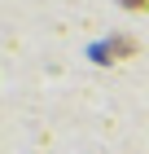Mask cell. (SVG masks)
I'll list each match as a JSON object with an SVG mask.
<instances>
[{
	"label": "cell",
	"mask_w": 149,
	"mask_h": 154,
	"mask_svg": "<svg viewBox=\"0 0 149 154\" xmlns=\"http://www.w3.org/2000/svg\"><path fill=\"white\" fill-rule=\"evenodd\" d=\"M127 9H149V0H123Z\"/></svg>",
	"instance_id": "1"
}]
</instances>
